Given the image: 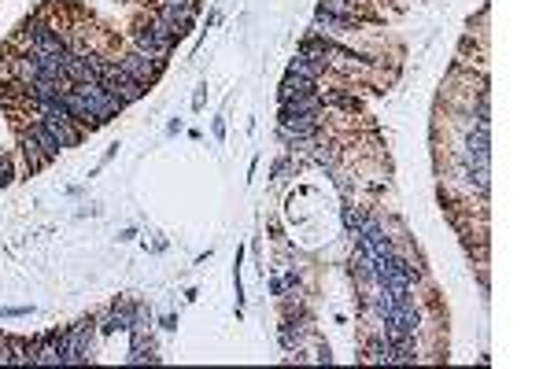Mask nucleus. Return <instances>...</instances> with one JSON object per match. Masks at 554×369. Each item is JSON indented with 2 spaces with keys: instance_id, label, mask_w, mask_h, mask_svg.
<instances>
[{
  "instance_id": "7ed1b4c3",
  "label": "nucleus",
  "mask_w": 554,
  "mask_h": 369,
  "mask_svg": "<svg viewBox=\"0 0 554 369\" xmlns=\"http://www.w3.org/2000/svg\"><path fill=\"white\" fill-rule=\"evenodd\" d=\"M119 63H122V71L130 74V78H137L141 85H148V89H152V85L163 78V63H156L152 56H144V52H137V49H130V52H119Z\"/></svg>"
},
{
  "instance_id": "2eb2a0df",
  "label": "nucleus",
  "mask_w": 554,
  "mask_h": 369,
  "mask_svg": "<svg viewBox=\"0 0 554 369\" xmlns=\"http://www.w3.org/2000/svg\"><path fill=\"white\" fill-rule=\"evenodd\" d=\"M270 292H273V295H281V299H285V285H281V277H273V280H270Z\"/></svg>"
},
{
  "instance_id": "f03ea898",
  "label": "nucleus",
  "mask_w": 554,
  "mask_h": 369,
  "mask_svg": "<svg viewBox=\"0 0 554 369\" xmlns=\"http://www.w3.org/2000/svg\"><path fill=\"white\" fill-rule=\"evenodd\" d=\"M130 41H134V49L137 52H144V56H152L156 63H170V56H174V49H178V41L174 37H166V34H159V30H152L141 19V23L134 26V34H130Z\"/></svg>"
},
{
  "instance_id": "20e7f679",
  "label": "nucleus",
  "mask_w": 554,
  "mask_h": 369,
  "mask_svg": "<svg viewBox=\"0 0 554 369\" xmlns=\"http://www.w3.org/2000/svg\"><path fill=\"white\" fill-rule=\"evenodd\" d=\"M314 111H326L322 103V93H307V96H292L281 103V111H277V122H288L296 115H314Z\"/></svg>"
},
{
  "instance_id": "0eeeda50",
  "label": "nucleus",
  "mask_w": 554,
  "mask_h": 369,
  "mask_svg": "<svg viewBox=\"0 0 554 369\" xmlns=\"http://www.w3.org/2000/svg\"><path fill=\"white\" fill-rule=\"evenodd\" d=\"M288 71H292V74H303V78H311V81H318V85L329 78V67H326V63H318V59H311V56H303V52H296V59L288 63Z\"/></svg>"
},
{
  "instance_id": "4468645a",
  "label": "nucleus",
  "mask_w": 554,
  "mask_h": 369,
  "mask_svg": "<svg viewBox=\"0 0 554 369\" xmlns=\"http://www.w3.org/2000/svg\"><path fill=\"white\" fill-rule=\"evenodd\" d=\"M159 325H163V329H166V333H174V329H178V318H174V314H166V318H163Z\"/></svg>"
},
{
  "instance_id": "9b49d317",
  "label": "nucleus",
  "mask_w": 554,
  "mask_h": 369,
  "mask_svg": "<svg viewBox=\"0 0 554 369\" xmlns=\"http://www.w3.org/2000/svg\"><path fill=\"white\" fill-rule=\"evenodd\" d=\"M288 173H292V159H281V163L273 166V178H277V181H285Z\"/></svg>"
},
{
  "instance_id": "39448f33",
  "label": "nucleus",
  "mask_w": 554,
  "mask_h": 369,
  "mask_svg": "<svg viewBox=\"0 0 554 369\" xmlns=\"http://www.w3.org/2000/svg\"><path fill=\"white\" fill-rule=\"evenodd\" d=\"M307 93H322V85L318 81H311V78H303V74H285V81H281V89H277V103H285V100H292V96H307Z\"/></svg>"
},
{
  "instance_id": "9d476101",
  "label": "nucleus",
  "mask_w": 554,
  "mask_h": 369,
  "mask_svg": "<svg viewBox=\"0 0 554 369\" xmlns=\"http://www.w3.org/2000/svg\"><path fill=\"white\" fill-rule=\"evenodd\" d=\"M0 365H11V336H0Z\"/></svg>"
},
{
  "instance_id": "ddd939ff",
  "label": "nucleus",
  "mask_w": 554,
  "mask_h": 369,
  "mask_svg": "<svg viewBox=\"0 0 554 369\" xmlns=\"http://www.w3.org/2000/svg\"><path fill=\"white\" fill-rule=\"evenodd\" d=\"M0 314H4V318H26V314H30V307H4Z\"/></svg>"
},
{
  "instance_id": "1a4fd4ad",
  "label": "nucleus",
  "mask_w": 554,
  "mask_h": 369,
  "mask_svg": "<svg viewBox=\"0 0 554 369\" xmlns=\"http://www.w3.org/2000/svg\"><path fill=\"white\" fill-rule=\"evenodd\" d=\"M15 181V170H11V159L4 156V151H0V188L4 185H11Z\"/></svg>"
},
{
  "instance_id": "423d86ee",
  "label": "nucleus",
  "mask_w": 554,
  "mask_h": 369,
  "mask_svg": "<svg viewBox=\"0 0 554 369\" xmlns=\"http://www.w3.org/2000/svg\"><path fill=\"white\" fill-rule=\"evenodd\" d=\"M19 151H23V163H26V170L30 173H37V170H45L52 159L45 156V148H41L30 133H26V129H23V133H19Z\"/></svg>"
},
{
  "instance_id": "f257e3e1",
  "label": "nucleus",
  "mask_w": 554,
  "mask_h": 369,
  "mask_svg": "<svg viewBox=\"0 0 554 369\" xmlns=\"http://www.w3.org/2000/svg\"><path fill=\"white\" fill-rule=\"evenodd\" d=\"M96 318H81L74 325H67V355L63 365H89L93 362V347H96Z\"/></svg>"
},
{
  "instance_id": "6e6552de",
  "label": "nucleus",
  "mask_w": 554,
  "mask_h": 369,
  "mask_svg": "<svg viewBox=\"0 0 554 369\" xmlns=\"http://www.w3.org/2000/svg\"><path fill=\"white\" fill-rule=\"evenodd\" d=\"M130 362H134V365H141V362H159L156 343L148 340V333H130Z\"/></svg>"
},
{
  "instance_id": "f8f14e48",
  "label": "nucleus",
  "mask_w": 554,
  "mask_h": 369,
  "mask_svg": "<svg viewBox=\"0 0 554 369\" xmlns=\"http://www.w3.org/2000/svg\"><path fill=\"white\" fill-rule=\"evenodd\" d=\"M314 362H326V365H329V362H333L329 347H322V343H318V347H314Z\"/></svg>"
}]
</instances>
